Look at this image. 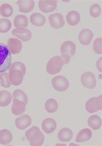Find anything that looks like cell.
<instances>
[{
    "label": "cell",
    "mask_w": 102,
    "mask_h": 146,
    "mask_svg": "<svg viewBox=\"0 0 102 146\" xmlns=\"http://www.w3.org/2000/svg\"><path fill=\"white\" fill-rule=\"evenodd\" d=\"M60 56L63 60L64 65H67L70 62L71 57L69 55L66 53H63V54H61V56Z\"/></svg>",
    "instance_id": "cell-35"
},
{
    "label": "cell",
    "mask_w": 102,
    "mask_h": 146,
    "mask_svg": "<svg viewBox=\"0 0 102 146\" xmlns=\"http://www.w3.org/2000/svg\"><path fill=\"white\" fill-rule=\"evenodd\" d=\"M81 82L84 87L88 89H94L97 86L96 77L92 72L83 73L81 76Z\"/></svg>",
    "instance_id": "cell-5"
},
{
    "label": "cell",
    "mask_w": 102,
    "mask_h": 146,
    "mask_svg": "<svg viewBox=\"0 0 102 146\" xmlns=\"http://www.w3.org/2000/svg\"><path fill=\"white\" fill-rule=\"evenodd\" d=\"M64 66L61 56H55L50 59L46 65V70L50 75H54L60 72Z\"/></svg>",
    "instance_id": "cell-3"
},
{
    "label": "cell",
    "mask_w": 102,
    "mask_h": 146,
    "mask_svg": "<svg viewBox=\"0 0 102 146\" xmlns=\"http://www.w3.org/2000/svg\"><path fill=\"white\" fill-rule=\"evenodd\" d=\"M97 97H93L89 99L85 104V109L90 113H93L98 111L95 107V102Z\"/></svg>",
    "instance_id": "cell-29"
},
{
    "label": "cell",
    "mask_w": 102,
    "mask_h": 146,
    "mask_svg": "<svg viewBox=\"0 0 102 146\" xmlns=\"http://www.w3.org/2000/svg\"><path fill=\"white\" fill-rule=\"evenodd\" d=\"M76 45L72 41H65L62 44L60 47V52L61 54L66 53L69 55L71 58L73 57L76 52Z\"/></svg>",
    "instance_id": "cell-14"
},
{
    "label": "cell",
    "mask_w": 102,
    "mask_h": 146,
    "mask_svg": "<svg viewBox=\"0 0 102 146\" xmlns=\"http://www.w3.org/2000/svg\"><path fill=\"white\" fill-rule=\"evenodd\" d=\"M30 21L31 24L35 26L40 27L46 23V17L40 13H35L30 16Z\"/></svg>",
    "instance_id": "cell-17"
},
{
    "label": "cell",
    "mask_w": 102,
    "mask_h": 146,
    "mask_svg": "<svg viewBox=\"0 0 102 146\" xmlns=\"http://www.w3.org/2000/svg\"><path fill=\"white\" fill-rule=\"evenodd\" d=\"M13 35L24 42L29 41L32 38V33L30 31L26 28H16L12 31Z\"/></svg>",
    "instance_id": "cell-10"
},
{
    "label": "cell",
    "mask_w": 102,
    "mask_h": 146,
    "mask_svg": "<svg viewBox=\"0 0 102 146\" xmlns=\"http://www.w3.org/2000/svg\"><path fill=\"white\" fill-rule=\"evenodd\" d=\"M13 98V96L9 92L6 90L0 91V107H5L9 106Z\"/></svg>",
    "instance_id": "cell-24"
},
{
    "label": "cell",
    "mask_w": 102,
    "mask_h": 146,
    "mask_svg": "<svg viewBox=\"0 0 102 146\" xmlns=\"http://www.w3.org/2000/svg\"><path fill=\"white\" fill-rule=\"evenodd\" d=\"M102 38H97L94 40L93 44V50L97 54L100 55L102 53Z\"/></svg>",
    "instance_id": "cell-33"
},
{
    "label": "cell",
    "mask_w": 102,
    "mask_h": 146,
    "mask_svg": "<svg viewBox=\"0 0 102 146\" xmlns=\"http://www.w3.org/2000/svg\"><path fill=\"white\" fill-rule=\"evenodd\" d=\"M11 62V55L7 46L0 42V73L8 70Z\"/></svg>",
    "instance_id": "cell-2"
},
{
    "label": "cell",
    "mask_w": 102,
    "mask_h": 146,
    "mask_svg": "<svg viewBox=\"0 0 102 146\" xmlns=\"http://www.w3.org/2000/svg\"><path fill=\"white\" fill-rule=\"evenodd\" d=\"M32 123L31 117L29 115L24 114L16 118L15 123L19 130H23L29 127Z\"/></svg>",
    "instance_id": "cell-11"
},
{
    "label": "cell",
    "mask_w": 102,
    "mask_h": 146,
    "mask_svg": "<svg viewBox=\"0 0 102 146\" xmlns=\"http://www.w3.org/2000/svg\"><path fill=\"white\" fill-rule=\"evenodd\" d=\"M102 95L97 97V98H96V102H95V107L98 111H99V110L101 111L102 110Z\"/></svg>",
    "instance_id": "cell-34"
},
{
    "label": "cell",
    "mask_w": 102,
    "mask_h": 146,
    "mask_svg": "<svg viewBox=\"0 0 102 146\" xmlns=\"http://www.w3.org/2000/svg\"><path fill=\"white\" fill-rule=\"evenodd\" d=\"M13 7L8 3H5L0 6V15L5 17L11 16L13 14Z\"/></svg>",
    "instance_id": "cell-26"
},
{
    "label": "cell",
    "mask_w": 102,
    "mask_h": 146,
    "mask_svg": "<svg viewBox=\"0 0 102 146\" xmlns=\"http://www.w3.org/2000/svg\"><path fill=\"white\" fill-rule=\"evenodd\" d=\"M13 97L14 99H18L20 101L24 102L26 105L28 103V98L26 93L20 89H17L15 90L13 93Z\"/></svg>",
    "instance_id": "cell-28"
},
{
    "label": "cell",
    "mask_w": 102,
    "mask_h": 146,
    "mask_svg": "<svg viewBox=\"0 0 102 146\" xmlns=\"http://www.w3.org/2000/svg\"><path fill=\"white\" fill-rule=\"evenodd\" d=\"M78 145L76 144H73V143H72V144H70V145Z\"/></svg>",
    "instance_id": "cell-37"
},
{
    "label": "cell",
    "mask_w": 102,
    "mask_h": 146,
    "mask_svg": "<svg viewBox=\"0 0 102 146\" xmlns=\"http://www.w3.org/2000/svg\"><path fill=\"white\" fill-rule=\"evenodd\" d=\"M58 102L54 98L48 99L45 103V109L48 112L51 114L55 113L58 111Z\"/></svg>",
    "instance_id": "cell-25"
},
{
    "label": "cell",
    "mask_w": 102,
    "mask_h": 146,
    "mask_svg": "<svg viewBox=\"0 0 102 146\" xmlns=\"http://www.w3.org/2000/svg\"><path fill=\"white\" fill-rule=\"evenodd\" d=\"M88 123L89 127L94 131H97L102 126V120L97 115H93L89 117Z\"/></svg>",
    "instance_id": "cell-22"
},
{
    "label": "cell",
    "mask_w": 102,
    "mask_h": 146,
    "mask_svg": "<svg viewBox=\"0 0 102 146\" xmlns=\"http://www.w3.org/2000/svg\"><path fill=\"white\" fill-rule=\"evenodd\" d=\"M17 70L21 71L24 75H26V67L24 63L20 61L15 62L10 66V70Z\"/></svg>",
    "instance_id": "cell-32"
},
{
    "label": "cell",
    "mask_w": 102,
    "mask_h": 146,
    "mask_svg": "<svg viewBox=\"0 0 102 146\" xmlns=\"http://www.w3.org/2000/svg\"><path fill=\"white\" fill-rule=\"evenodd\" d=\"M14 23L16 28H26L28 26L29 20L25 15H17L14 18Z\"/></svg>",
    "instance_id": "cell-21"
},
{
    "label": "cell",
    "mask_w": 102,
    "mask_h": 146,
    "mask_svg": "<svg viewBox=\"0 0 102 146\" xmlns=\"http://www.w3.org/2000/svg\"><path fill=\"white\" fill-rule=\"evenodd\" d=\"M92 137V132L89 128L82 129L77 134L75 141L77 143H84L89 141Z\"/></svg>",
    "instance_id": "cell-18"
},
{
    "label": "cell",
    "mask_w": 102,
    "mask_h": 146,
    "mask_svg": "<svg viewBox=\"0 0 102 146\" xmlns=\"http://www.w3.org/2000/svg\"><path fill=\"white\" fill-rule=\"evenodd\" d=\"M94 36L93 32L92 30L87 28L83 29L79 35V41L83 45H88L92 42Z\"/></svg>",
    "instance_id": "cell-9"
},
{
    "label": "cell",
    "mask_w": 102,
    "mask_h": 146,
    "mask_svg": "<svg viewBox=\"0 0 102 146\" xmlns=\"http://www.w3.org/2000/svg\"><path fill=\"white\" fill-rule=\"evenodd\" d=\"M102 57H100V58L96 62V66H97V69L100 72H102Z\"/></svg>",
    "instance_id": "cell-36"
},
{
    "label": "cell",
    "mask_w": 102,
    "mask_h": 146,
    "mask_svg": "<svg viewBox=\"0 0 102 146\" xmlns=\"http://www.w3.org/2000/svg\"><path fill=\"white\" fill-rule=\"evenodd\" d=\"M73 137V131L68 127H64L60 129L58 133V138L62 142H69Z\"/></svg>",
    "instance_id": "cell-20"
},
{
    "label": "cell",
    "mask_w": 102,
    "mask_h": 146,
    "mask_svg": "<svg viewBox=\"0 0 102 146\" xmlns=\"http://www.w3.org/2000/svg\"><path fill=\"white\" fill-rule=\"evenodd\" d=\"M7 47L11 54H19L22 49V42L17 38H10L7 41Z\"/></svg>",
    "instance_id": "cell-8"
},
{
    "label": "cell",
    "mask_w": 102,
    "mask_h": 146,
    "mask_svg": "<svg viewBox=\"0 0 102 146\" xmlns=\"http://www.w3.org/2000/svg\"><path fill=\"white\" fill-rule=\"evenodd\" d=\"M13 140V135L10 131L7 129L0 131V143L3 145H8Z\"/></svg>",
    "instance_id": "cell-23"
},
{
    "label": "cell",
    "mask_w": 102,
    "mask_h": 146,
    "mask_svg": "<svg viewBox=\"0 0 102 146\" xmlns=\"http://www.w3.org/2000/svg\"><path fill=\"white\" fill-rule=\"evenodd\" d=\"M51 83L53 88L59 92H65L69 86V82L68 79L61 75L53 78Z\"/></svg>",
    "instance_id": "cell-4"
},
{
    "label": "cell",
    "mask_w": 102,
    "mask_h": 146,
    "mask_svg": "<svg viewBox=\"0 0 102 146\" xmlns=\"http://www.w3.org/2000/svg\"><path fill=\"white\" fill-rule=\"evenodd\" d=\"M19 6V11L22 13H28L34 9L35 3L34 1H19L16 2Z\"/></svg>",
    "instance_id": "cell-16"
},
{
    "label": "cell",
    "mask_w": 102,
    "mask_h": 146,
    "mask_svg": "<svg viewBox=\"0 0 102 146\" xmlns=\"http://www.w3.org/2000/svg\"><path fill=\"white\" fill-rule=\"evenodd\" d=\"M66 20L69 25L74 26L79 23L81 20V16L77 11H70L66 15Z\"/></svg>",
    "instance_id": "cell-19"
},
{
    "label": "cell",
    "mask_w": 102,
    "mask_h": 146,
    "mask_svg": "<svg viewBox=\"0 0 102 146\" xmlns=\"http://www.w3.org/2000/svg\"><path fill=\"white\" fill-rule=\"evenodd\" d=\"M89 12L91 16L94 18H97L99 17L101 14V7L98 4H94L90 7Z\"/></svg>",
    "instance_id": "cell-31"
},
{
    "label": "cell",
    "mask_w": 102,
    "mask_h": 146,
    "mask_svg": "<svg viewBox=\"0 0 102 146\" xmlns=\"http://www.w3.org/2000/svg\"><path fill=\"white\" fill-rule=\"evenodd\" d=\"M48 19L50 26L54 29H60L65 24L63 16L61 13H56L50 15Z\"/></svg>",
    "instance_id": "cell-6"
},
{
    "label": "cell",
    "mask_w": 102,
    "mask_h": 146,
    "mask_svg": "<svg viewBox=\"0 0 102 146\" xmlns=\"http://www.w3.org/2000/svg\"><path fill=\"white\" fill-rule=\"evenodd\" d=\"M8 74L7 72H3L0 73V86L5 88H9L10 86Z\"/></svg>",
    "instance_id": "cell-30"
},
{
    "label": "cell",
    "mask_w": 102,
    "mask_h": 146,
    "mask_svg": "<svg viewBox=\"0 0 102 146\" xmlns=\"http://www.w3.org/2000/svg\"><path fill=\"white\" fill-rule=\"evenodd\" d=\"M12 27V23L7 18L0 19V33H6L9 31Z\"/></svg>",
    "instance_id": "cell-27"
},
{
    "label": "cell",
    "mask_w": 102,
    "mask_h": 146,
    "mask_svg": "<svg viewBox=\"0 0 102 146\" xmlns=\"http://www.w3.org/2000/svg\"><path fill=\"white\" fill-rule=\"evenodd\" d=\"M57 125L54 119L52 118L45 119L41 123V128L47 134H50L54 132L56 128Z\"/></svg>",
    "instance_id": "cell-15"
},
{
    "label": "cell",
    "mask_w": 102,
    "mask_h": 146,
    "mask_svg": "<svg viewBox=\"0 0 102 146\" xmlns=\"http://www.w3.org/2000/svg\"><path fill=\"white\" fill-rule=\"evenodd\" d=\"M24 76L23 73L19 70H9L8 78L10 83L13 86L20 85L24 80Z\"/></svg>",
    "instance_id": "cell-7"
},
{
    "label": "cell",
    "mask_w": 102,
    "mask_h": 146,
    "mask_svg": "<svg viewBox=\"0 0 102 146\" xmlns=\"http://www.w3.org/2000/svg\"><path fill=\"white\" fill-rule=\"evenodd\" d=\"M56 1H39V7L40 10L45 13L53 12L57 7Z\"/></svg>",
    "instance_id": "cell-12"
},
{
    "label": "cell",
    "mask_w": 102,
    "mask_h": 146,
    "mask_svg": "<svg viewBox=\"0 0 102 146\" xmlns=\"http://www.w3.org/2000/svg\"><path fill=\"white\" fill-rule=\"evenodd\" d=\"M26 105L22 101L16 98L14 99L11 108L12 114L16 116L22 115L26 110Z\"/></svg>",
    "instance_id": "cell-13"
},
{
    "label": "cell",
    "mask_w": 102,
    "mask_h": 146,
    "mask_svg": "<svg viewBox=\"0 0 102 146\" xmlns=\"http://www.w3.org/2000/svg\"><path fill=\"white\" fill-rule=\"evenodd\" d=\"M25 136L26 140L31 146H41L44 141V136L38 127L33 126L26 131Z\"/></svg>",
    "instance_id": "cell-1"
}]
</instances>
